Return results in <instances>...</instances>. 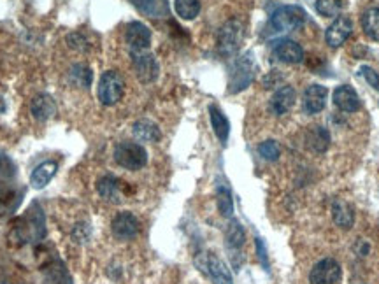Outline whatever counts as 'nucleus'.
<instances>
[{
	"label": "nucleus",
	"mask_w": 379,
	"mask_h": 284,
	"mask_svg": "<svg viewBox=\"0 0 379 284\" xmlns=\"http://www.w3.org/2000/svg\"><path fill=\"white\" fill-rule=\"evenodd\" d=\"M125 95V79L118 70H105L98 79L97 97L102 105H116Z\"/></svg>",
	"instance_id": "1"
},
{
	"label": "nucleus",
	"mask_w": 379,
	"mask_h": 284,
	"mask_svg": "<svg viewBox=\"0 0 379 284\" xmlns=\"http://www.w3.org/2000/svg\"><path fill=\"white\" fill-rule=\"evenodd\" d=\"M244 41V25L239 20H229L221 25L216 37L218 53L221 56H233Z\"/></svg>",
	"instance_id": "2"
},
{
	"label": "nucleus",
	"mask_w": 379,
	"mask_h": 284,
	"mask_svg": "<svg viewBox=\"0 0 379 284\" xmlns=\"http://www.w3.org/2000/svg\"><path fill=\"white\" fill-rule=\"evenodd\" d=\"M306 11L299 6H281L272 13L269 27L274 32H293L306 23Z\"/></svg>",
	"instance_id": "3"
},
{
	"label": "nucleus",
	"mask_w": 379,
	"mask_h": 284,
	"mask_svg": "<svg viewBox=\"0 0 379 284\" xmlns=\"http://www.w3.org/2000/svg\"><path fill=\"white\" fill-rule=\"evenodd\" d=\"M113 156H115V162L127 170H139L148 163V151L143 148V144H137V142H120L116 144Z\"/></svg>",
	"instance_id": "4"
},
{
	"label": "nucleus",
	"mask_w": 379,
	"mask_h": 284,
	"mask_svg": "<svg viewBox=\"0 0 379 284\" xmlns=\"http://www.w3.org/2000/svg\"><path fill=\"white\" fill-rule=\"evenodd\" d=\"M255 77V62L251 53H246L230 67V79H229V91L230 93H239L246 90Z\"/></svg>",
	"instance_id": "5"
},
{
	"label": "nucleus",
	"mask_w": 379,
	"mask_h": 284,
	"mask_svg": "<svg viewBox=\"0 0 379 284\" xmlns=\"http://www.w3.org/2000/svg\"><path fill=\"white\" fill-rule=\"evenodd\" d=\"M132 56V67L136 77L143 84H151L158 79V74H160V65H158V60L150 49H144V51H130Z\"/></svg>",
	"instance_id": "6"
},
{
	"label": "nucleus",
	"mask_w": 379,
	"mask_h": 284,
	"mask_svg": "<svg viewBox=\"0 0 379 284\" xmlns=\"http://www.w3.org/2000/svg\"><path fill=\"white\" fill-rule=\"evenodd\" d=\"M197 265L200 267V271L204 274L209 276L214 284H233L232 274H230L229 267H226L225 262L221 258H218L212 253H205L202 254L197 260Z\"/></svg>",
	"instance_id": "7"
},
{
	"label": "nucleus",
	"mask_w": 379,
	"mask_h": 284,
	"mask_svg": "<svg viewBox=\"0 0 379 284\" xmlns=\"http://www.w3.org/2000/svg\"><path fill=\"white\" fill-rule=\"evenodd\" d=\"M341 265L334 258H323L309 272L311 284H338L341 281Z\"/></svg>",
	"instance_id": "8"
},
{
	"label": "nucleus",
	"mask_w": 379,
	"mask_h": 284,
	"mask_svg": "<svg viewBox=\"0 0 379 284\" xmlns=\"http://www.w3.org/2000/svg\"><path fill=\"white\" fill-rule=\"evenodd\" d=\"M125 41L130 51H144L151 46V30L141 21H130L125 28Z\"/></svg>",
	"instance_id": "9"
},
{
	"label": "nucleus",
	"mask_w": 379,
	"mask_h": 284,
	"mask_svg": "<svg viewBox=\"0 0 379 284\" xmlns=\"http://www.w3.org/2000/svg\"><path fill=\"white\" fill-rule=\"evenodd\" d=\"M353 34V21L348 16H338L334 18L330 25H328L327 32H325V41L330 48H339L345 44Z\"/></svg>",
	"instance_id": "10"
},
{
	"label": "nucleus",
	"mask_w": 379,
	"mask_h": 284,
	"mask_svg": "<svg viewBox=\"0 0 379 284\" xmlns=\"http://www.w3.org/2000/svg\"><path fill=\"white\" fill-rule=\"evenodd\" d=\"M113 235L120 240H132L139 233V219L132 212H120L111 223Z\"/></svg>",
	"instance_id": "11"
},
{
	"label": "nucleus",
	"mask_w": 379,
	"mask_h": 284,
	"mask_svg": "<svg viewBox=\"0 0 379 284\" xmlns=\"http://www.w3.org/2000/svg\"><path fill=\"white\" fill-rule=\"evenodd\" d=\"M297 101V93L295 88L290 86V84H285V86H279L278 90L274 91V95L269 101V111L274 116H283L288 111H292V108L295 105Z\"/></svg>",
	"instance_id": "12"
},
{
	"label": "nucleus",
	"mask_w": 379,
	"mask_h": 284,
	"mask_svg": "<svg viewBox=\"0 0 379 284\" xmlns=\"http://www.w3.org/2000/svg\"><path fill=\"white\" fill-rule=\"evenodd\" d=\"M272 55L276 60L283 63H302L304 62V49L302 46L297 44L292 39H281V41L274 42L272 46Z\"/></svg>",
	"instance_id": "13"
},
{
	"label": "nucleus",
	"mask_w": 379,
	"mask_h": 284,
	"mask_svg": "<svg viewBox=\"0 0 379 284\" xmlns=\"http://www.w3.org/2000/svg\"><path fill=\"white\" fill-rule=\"evenodd\" d=\"M328 90L321 84H311L306 88L302 95V109L307 115H318L327 105Z\"/></svg>",
	"instance_id": "14"
},
{
	"label": "nucleus",
	"mask_w": 379,
	"mask_h": 284,
	"mask_svg": "<svg viewBox=\"0 0 379 284\" xmlns=\"http://www.w3.org/2000/svg\"><path fill=\"white\" fill-rule=\"evenodd\" d=\"M332 101H334L335 108H339L345 112H356L360 108H362V102H360L359 93L353 86L349 84H341L334 90V95H332Z\"/></svg>",
	"instance_id": "15"
},
{
	"label": "nucleus",
	"mask_w": 379,
	"mask_h": 284,
	"mask_svg": "<svg viewBox=\"0 0 379 284\" xmlns=\"http://www.w3.org/2000/svg\"><path fill=\"white\" fill-rule=\"evenodd\" d=\"M30 112L37 122H48V120H51L56 115L55 98L48 93L35 95L30 102Z\"/></svg>",
	"instance_id": "16"
},
{
	"label": "nucleus",
	"mask_w": 379,
	"mask_h": 284,
	"mask_svg": "<svg viewBox=\"0 0 379 284\" xmlns=\"http://www.w3.org/2000/svg\"><path fill=\"white\" fill-rule=\"evenodd\" d=\"M130 2L139 13L153 20H165L171 14L169 0H130Z\"/></svg>",
	"instance_id": "17"
},
{
	"label": "nucleus",
	"mask_w": 379,
	"mask_h": 284,
	"mask_svg": "<svg viewBox=\"0 0 379 284\" xmlns=\"http://www.w3.org/2000/svg\"><path fill=\"white\" fill-rule=\"evenodd\" d=\"M56 170H58V163L53 162V160L42 162L41 165L35 167L30 174L32 188H34V190H42V188L48 186L53 177H55Z\"/></svg>",
	"instance_id": "18"
},
{
	"label": "nucleus",
	"mask_w": 379,
	"mask_h": 284,
	"mask_svg": "<svg viewBox=\"0 0 379 284\" xmlns=\"http://www.w3.org/2000/svg\"><path fill=\"white\" fill-rule=\"evenodd\" d=\"M97 191L104 200L113 202V204H120L123 200V191H122V181L116 179L115 176H105L98 179Z\"/></svg>",
	"instance_id": "19"
},
{
	"label": "nucleus",
	"mask_w": 379,
	"mask_h": 284,
	"mask_svg": "<svg viewBox=\"0 0 379 284\" xmlns=\"http://www.w3.org/2000/svg\"><path fill=\"white\" fill-rule=\"evenodd\" d=\"M332 219H334V223L339 228L349 230L355 223V211H353V207L348 202L338 198L332 204Z\"/></svg>",
	"instance_id": "20"
},
{
	"label": "nucleus",
	"mask_w": 379,
	"mask_h": 284,
	"mask_svg": "<svg viewBox=\"0 0 379 284\" xmlns=\"http://www.w3.org/2000/svg\"><path fill=\"white\" fill-rule=\"evenodd\" d=\"M306 144L311 151L314 153H325L330 146V134L325 130L323 127H309L306 132Z\"/></svg>",
	"instance_id": "21"
},
{
	"label": "nucleus",
	"mask_w": 379,
	"mask_h": 284,
	"mask_svg": "<svg viewBox=\"0 0 379 284\" xmlns=\"http://www.w3.org/2000/svg\"><path fill=\"white\" fill-rule=\"evenodd\" d=\"M209 120H211V127H212V130H214L218 141L221 142V144H226V141H229V136H230L229 118L223 115V111L219 108H216V105H209Z\"/></svg>",
	"instance_id": "22"
},
{
	"label": "nucleus",
	"mask_w": 379,
	"mask_h": 284,
	"mask_svg": "<svg viewBox=\"0 0 379 284\" xmlns=\"http://www.w3.org/2000/svg\"><path fill=\"white\" fill-rule=\"evenodd\" d=\"M132 134L137 141L141 142H158L162 137L160 129L155 122L151 120H139V122L134 123Z\"/></svg>",
	"instance_id": "23"
},
{
	"label": "nucleus",
	"mask_w": 379,
	"mask_h": 284,
	"mask_svg": "<svg viewBox=\"0 0 379 284\" xmlns=\"http://www.w3.org/2000/svg\"><path fill=\"white\" fill-rule=\"evenodd\" d=\"M69 83L76 88H83V90H88L91 86V81H94V74H91V69L84 63H76L69 69Z\"/></svg>",
	"instance_id": "24"
},
{
	"label": "nucleus",
	"mask_w": 379,
	"mask_h": 284,
	"mask_svg": "<svg viewBox=\"0 0 379 284\" xmlns=\"http://www.w3.org/2000/svg\"><path fill=\"white\" fill-rule=\"evenodd\" d=\"M362 28L364 34L371 39V41L379 42V7L367 9L362 16Z\"/></svg>",
	"instance_id": "25"
},
{
	"label": "nucleus",
	"mask_w": 379,
	"mask_h": 284,
	"mask_svg": "<svg viewBox=\"0 0 379 284\" xmlns=\"http://www.w3.org/2000/svg\"><path fill=\"white\" fill-rule=\"evenodd\" d=\"M246 240V235H244V228L240 226V223L237 219H232L226 226L225 232V243L230 250H240Z\"/></svg>",
	"instance_id": "26"
},
{
	"label": "nucleus",
	"mask_w": 379,
	"mask_h": 284,
	"mask_svg": "<svg viewBox=\"0 0 379 284\" xmlns=\"http://www.w3.org/2000/svg\"><path fill=\"white\" fill-rule=\"evenodd\" d=\"M200 0H174V9L181 20H195L200 13Z\"/></svg>",
	"instance_id": "27"
},
{
	"label": "nucleus",
	"mask_w": 379,
	"mask_h": 284,
	"mask_svg": "<svg viewBox=\"0 0 379 284\" xmlns=\"http://www.w3.org/2000/svg\"><path fill=\"white\" fill-rule=\"evenodd\" d=\"M216 202H218L219 214L225 216V218H232L233 214V200L232 193L226 186H218L216 190Z\"/></svg>",
	"instance_id": "28"
},
{
	"label": "nucleus",
	"mask_w": 379,
	"mask_h": 284,
	"mask_svg": "<svg viewBox=\"0 0 379 284\" xmlns=\"http://www.w3.org/2000/svg\"><path fill=\"white\" fill-rule=\"evenodd\" d=\"M65 42L70 49H74V51L77 53H88L91 49L90 39H88L86 34H83V32H70L65 37Z\"/></svg>",
	"instance_id": "29"
},
{
	"label": "nucleus",
	"mask_w": 379,
	"mask_h": 284,
	"mask_svg": "<svg viewBox=\"0 0 379 284\" xmlns=\"http://www.w3.org/2000/svg\"><path fill=\"white\" fill-rule=\"evenodd\" d=\"M342 0H316L318 14L325 18H338L342 11Z\"/></svg>",
	"instance_id": "30"
},
{
	"label": "nucleus",
	"mask_w": 379,
	"mask_h": 284,
	"mask_svg": "<svg viewBox=\"0 0 379 284\" xmlns=\"http://www.w3.org/2000/svg\"><path fill=\"white\" fill-rule=\"evenodd\" d=\"M258 155L264 160H267V162H276L281 156V149H279V144L276 141H264L258 146Z\"/></svg>",
	"instance_id": "31"
},
{
	"label": "nucleus",
	"mask_w": 379,
	"mask_h": 284,
	"mask_svg": "<svg viewBox=\"0 0 379 284\" xmlns=\"http://www.w3.org/2000/svg\"><path fill=\"white\" fill-rule=\"evenodd\" d=\"M360 76H362L364 79H366L367 83H369L371 86L374 88V90L379 91V72L378 70H374L373 67H369V65H362L360 67Z\"/></svg>",
	"instance_id": "32"
},
{
	"label": "nucleus",
	"mask_w": 379,
	"mask_h": 284,
	"mask_svg": "<svg viewBox=\"0 0 379 284\" xmlns=\"http://www.w3.org/2000/svg\"><path fill=\"white\" fill-rule=\"evenodd\" d=\"M255 246H257V254L258 260H260L262 267L265 272H269V258H267V250H265V244L262 239H255Z\"/></svg>",
	"instance_id": "33"
},
{
	"label": "nucleus",
	"mask_w": 379,
	"mask_h": 284,
	"mask_svg": "<svg viewBox=\"0 0 379 284\" xmlns=\"http://www.w3.org/2000/svg\"><path fill=\"white\" fill-rule=\"evenodd\" d=\"M4 198H6V197H4V190H2V186H0V204L4 202Z\"/></svg>",
	"instance_id": "34"
}]
</instances>
